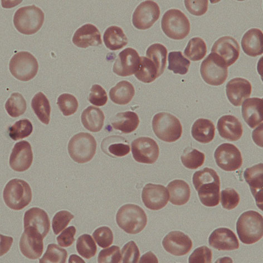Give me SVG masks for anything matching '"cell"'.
<instances>
[{
  "mask_svg": "<svg viewBox=\"0 0 263 263\" xmlns=\"http://www.w3.org/2000/svg\"><path fill=\"white\" fill-rule=\"evenodd\" d=\"M140 58L135 49H125L116 59L113 68L114 73L123 77L135 74L139 67Z\"/></svg>",
  "mask_w": 263,
  "mask_h": 263,
  "instance_id": "cell-16",
  "label": "cell"
},
{
  "mask_svg": "<svg viewBox=\"0 0 263 263\" xmlns=\"http://www.w3.org/2000/svg\"><path fill=\"white\" fill-rule=\"evenodd\" d=\"M262 32L258 29L248 30L241 40L243 51L250 57H256L262 54Z\"/></svg>",
  "mask_w": 263,
  "mask_h": 263,
  "instance_id": "cell-27",
  "label": "cell"
},
{
  "mask_svg": "<svg viewBox=\"0 0 263 263\" xmlns=\"http://www.w3.org/2000/svg\"><path fill=\"white\" fill-rule=\"evenodd\" d=\"M193 182L203 205L215 207L219 204L220 180L214 170L206 167L196 172Z\"/></svg>",
  "mask_w": 263,
  "mask_h": 263,
  "instance_id": "cell-1",
  "label": "cell"
},
{
  "mask_svg": "<svg viewBox=\"0 0 263 263\" xmlns=\"http://www.w3.org/2000/svg\"><path fill=\"white\" fill-rule=\"evenodd\" d=\"M74 217L73 214L65 210L57 213L52 221V228L54 234L58 235L63 231Z\"/></svg>",
  "mask_w": 263,
  "mask_h": 263,
  "instance_id": "cell-47",
  "label": "cell"
},
{
  "mask_svg": "<svg viewBox=\"0 0 263 263\" xmlns=\"http://www.w3.org/2000/svg\"><path fill=\"white\" fill-rule=\"evenodd\" d=\"M164 249L175 256H183L189 253L193 247V241L182 232L174 231L167 234L162 241Z\"/></svg>",
  "mask_w": 263,
  "mask_h": 263,
  "instance_id": "cell-19",
  "label": "cell"
},
{
  "mask_svg": "<svg viewBox=\"0 0 263 263\" xmlns=\"http://www.w3.org/2000/svg\"><path fill=\"white\" fill-rule=\"evenodd\" d=\"M116 221L125 232L129 234L140 233L147 223V215L139 206L127 204L122 206L116 215Z\"/></svg>",
  "mask_w": 263,
  "mask_h": 263,
  "instance_id": "cell-3",
  "label": "cell"
},
{
  "mask_svg": "<svg viewBox=\"0 0 263 263\" xmlns=\"http://www.w3.org/2000/svg\"><path fill=\"white\" fill-rule=\"evenodd\" d=\"M103 39L106 47L110 50H120L128 44V39L123 30L116 26H110L105 31Z\"/></svg>",
  "mask_w": 263,
  "mask_h": 263,
  "instance_id": "cell-34",
  "label": "cell"
},
{
  "mask_svg": "<svg viewBox=\"0 0 263 263\" xmlns=\"http://www.w3.org/2000/svg\"><path fill=\"white\" fill-rule=\"evenodd\" d=\"M170 193V201L173 204L181 206L186 204L190 197L191 190L188 184L183 180L171 182L167 186Z\"/></svg>",
  "mask_w": 263,
  "mask_h": 263,
  "instance_id": "cell-31",
  "label": "cell"
},
{
  "mask_svg": "<svg viewBox=\"0 0 263 263\" xmlns=\"http://www.w3.org/2000/svg\"><path fill=\"white\" fill-rule=\"evenodd\" d=\"M214 157L218 166L226 172H234L242 166V159L240 151L231 143L221 144L216 149Z\"/></svg>",
  "mask_w": 263,
  "mask_h": 263,
  "instance_id": "cell-11",
  "label": "cell"
},
{
  "mask_svg": "<svg viewBox=\"0 0 263 263\" xmlns=\"http://www.w3.org/2000/svg\"><path fill=\"white\" fill-rule=\"evenodd\" d=\"M68 258L66 250L55 244L49 245L47 252L39 260L41 263H65Z\"/></svg>",
  "mask_w": 263,
  "mask_h": 263,
  "instance_id": "cell-44",
  "label": "cell"
},
{
  "mask_svg": "<svg viewBox=\"0 0 263 263\" xmlns=\"http://www.w3.org/2000/svg\"><path fill=\"white\" fill-rule=\"evenodd\" d=\"M93 236L98 245L102 248H108L113 244V232L107 227H102L96 229Z\"/></svg>",
  "mask_w": 263,
  "mask_h": 263,
  "instance_id": "cell-46",
  "label": "cell"
},
{
  "mask_svg": "<svg viewBox=\"0 0 263 263\" xmlns=\"http://www.w3.org/2000/svg\"><path fill=\"white\" fill-rule=\"evenodd\" d=\"M252 91V84L244 78H234L226 86L228 100L235 107L240 106L243 101L251 96Z\"/></svg>",
  "mask_w": 263,
  "mask_h": 263,
  "instance_id": "cell-20",
  "label": "cell"
},
{
  "mask_svg": "<svg viewBox=\"0 0 263 263\" xmlns=\"http://www.w3.org/2000/svg\"><path fill=\"white\" fill-rule=\"evenodd\" d=\"M76 247L79 254L87 259L93 257L97 251V247L94 240L88 234H84L78 239Z\"/></svg>",
  "mask_w": 263,
  "mask_h": 263,
  "instance_id": "cell-41",
  "label": "cell"
},
{
  "mask_svg": "<svg viewBox=\"0 0 263 263\" xmlns=\"http://www.w3.org/2000/svg\"><path fill=\"white\" fill-rule=\"evenodd\" d=\"M213 253L212 250L206 246L197 248L190 256V263H210L212 262Z\"/></svg>",
  "mask_w": 263,
  "mask_h": 263,
  "instance_id": "cell-52",
  "label": "cell"
},
{
  "mask_svg": "<svg viewBox=\"0 0 263 263\" xmlns=\"http://www.w3.org/2000/svg\"><path fill=\"white\" fill-rule=\"evenodd\" d=\"M20 248L22 254L30 259H37L41 257L44 251L43 236L32 228L24 229Z\"/></svg>",
  "mask_w": 263,
  "mask_h": 263,
  "instance_id": "cell-14",
  "label": "cell"
},
{
  "mask_svg": "<svg viewBox=\"0 0 263 263\" xmlns=\"http://www.w3.org/2000/svg\"><path fill=\"white\" fill-rule=\"evenodd\" d=\"M31 107L42 123L48 124L50 120L51 107L48 99L39 92L32 99Z\"/></svg>",
  "mask_w": 263,
  "mask_h": 263,
  "instance_id": "cell-36",
  "label": "cell"
},
{
  "mask_svg": "<svg viewBox=\"0 0 263 263\" xmlns=\"http://www.w3.org/2000/svg\"><path fill=\"white\" fill-rule=\"evenodd\" d=\"M142 199L147 208L152 210H159L167 204L169 194L165 187L148 183L142 190Z\"/></svg>",
  "mask_w": 263,
  "mask_h": 263,
  "instance_id": "cell-17",
  "label": "cell"
},
{
  "mask_svg": "<svg viewBox=\"0 0 263 263\" xmlns=\"http://www.w3.org/2000/svg\"><path fill=\"white\" fill-rule=\"evenodd\" d=\"M6 205L14 210H21L32 200V192L29 184L21 179H12L6 185L3 193Z\"/></svg>",
  "mask_w": 263,
  "mask_h": 263,
  "instance_id": "cell-5",
  "label": "cell"
},
{
  "mask_svg": "<svg viewBox=\"0 0 263 263\" xmlns=\"http://www.w3.org/2000/svg\"><path fill=\"white\" fill-rule=\"evenodd\" d=\"M209 245L218 251H234L239 248L237 236L232 230L225 228L217 229L210 235Z\"/></svg>",
  "mask_w": 263,
  "mask_h": 263,
  "instance_id": "cell-21",
  "label": "cell"
},
{
  "mask_svg": "<svg viewBox=\"0 0 263 263\" xmlns=\"http://www.w3.org/2000/svg\"><path fill=\"white\" fill-rule=\"evenodd\" d=\"M76 232V228L73 226L65 229L57 238L58 245L64 248L70 247L75 241Z\"/></svg>",
  "mask_w": 263,
  "mask_h": 263,
  "instance_id": "cell-54",
  "label": "cell"
},
{
  "mask_svg": "<svg viewBox=\"0 0 263 263\" xmlns=\"http://www.w3.org/2000/svg\"><path fill=\"white\" fill-rule=\"evenodd\" d=\"M162 29L169 38L182 40L189 34L190 23L187 16L178 9H171L164 13L161 21Z\"/></svg>",
  "mask_w": 263,
  "mask_h": 263,
  "instance_id": "cell-7",
  "label": "cell"
},
{
  "mask_svg": "<svg viewBox=\"0 0 263 263\" xmlns=\"http://www.w3.org/2000/svg\"><path fill=\"white\" fill-rule=\"evenodd\" d=\"M139 262H159L155 255L152 252H148L143 255L140 259Z\"/></svg>",
  "mask_w": 263,
  "mask_h": 263,
  "instance_id": "cell-55",
  "label": "cell"
},
{
  "mask_svg": "<svg viewBox=\"0 0 263 263\" xmlns=\"http://www.w3.org/2000/svg\"><path fill=\"white\" fill-rule=\"evenodd\" d=\"M24 229L32 228L40 233L44 238L50 229L48 215L44 210L32 208L26 211L24 218Z\"/></svg>",
  "mask_w": 263,
  "mask_h": 263,
  "instance_id": "cell-23",
  "label": "cell"
},
{
  "mask_svg": "<svg viewBox=\"0 0 263 263\" xmlns=\"http://www.w3.org/2000/svg\"><path fill=\"white\" fill-rule=\"evenodd\" d=\"M57 104L65 116L74 115L78 108V102L73 95L68 93L61 95L58 98Z\"/></svg>",
  "mask_w": 263,
  "mask_h": 263,
  "instance_id": "cell-45",
  "label": "cell"
},
{
  "mask_svg": "<svg viewBox=\"0 0 263 263\" xmlns=\"http://www.w3.org/2000/svg\"><path fill=\"white\" fill-rule=\"evenodd\" d=\"M161 14L159 6L153 1H146L137 6L133 16V23L139 30L152 27L159 20Z\"/></svg>",
  "mask_w": 263,
  "mask_h": 263,
  "instance_id": "cell-13",
  "label": "cell"
},
{
  "mask_svg": "<svg viewBox=\"0 0 263 263\" xmlns=\"http://www.w3.org/2000/svg\"><path fill=\"white\" fill-rule=\"evenodd\" d=\"M132 153L135 161L153 164L159 158L160 150L156 142L149 137H140L132 143Z\"/></svg>",
  "mask_w": 263,
  "mask_h": 263,
  "instance_id": "cell-12",
  "label": "cell"
},
{
  "mask_svg": "<svg viewBox=\"0 0 263 263\" xmlns=\"http://www.w3.org/2000/svg\"><path fill=\"white\" fill-rule=\"evenodd\" d=\"M13 22L18 32L25 35H32L42 27L44 14L35 5L25 6L16 11Z\"/></svg>",
  "mask_w": 263,
  "mask_h": 263,
  "instance_id": "cell-4",
  "label": "cell"
},
{
  "mask_svg": "<svg viewBox=\"0 0 263 263\" xmlns=\"http://www.w3.org/2000/svg\"><path fill=\"white\" fill-rule=\"evenodd\" d=\"M103 152L111 157H122L130 153L127 141L121 136H111L105 139L102 143Z\"/></svg>",
  "mask_w": 263,
  "mask_h": 263,
  "instance_id": "cell-28",
  "label": "cell"
},
{
  "mask_svg": "<svg viewBox=\"0 0 263 263\" xmlns=\"http://www.w3.org/2000/svg\"><path fill=\"white\" fill-rule=\"evenodd\" d=\"M207 53L206 44L200 37H194L189 42L184 54L190 60L197 62L202 60Z\"/></svg>",
  "mask_w": 263,
  "mask_h": 263,
  "instance_id": "cell-38",
  "label": "cell"
},
{
  "mask_svg": "<svg viewBox=\"0 0 263 263\" xmlns=\"http://www.w3.org/2000/svg\"><path fill=\"white\" fill-rule=\"evenodd\" d=\"M95 137L81 133L71 138L68 144V152L72 159L78 163H87L93 159L96 153Z\"/></svg>",
  "mask_w": 263,
  "mask_h": 263,
  "instance_id": "cell-8",
  "label": "cell"
},
{
  "mask_svg": "<svg viewBox=\"0 0 263 263\" xmlns=\"http://www.w3.org/2000/svg\"><path fill=\"white\" fill-rule=\"evenodd\" d=\"M33 154L31 144L22 141L16 143L10 157L11 168L16 172L28 170L32 163Z\"/></svg>",
  "mask_w": 263,
  "mask_h": 263,
  "instance_id": "cell-18",
  "label": "cell"
},
{
  "mask_svg": "<svg viewBox=\"0 0 263 263\" xmlns=\"http://www.w3.org/2000/svg\"><path fill=\"white\" fill-rule=\"evenodd\" d=\"M104 120L103 111L94 106H89L85 109L81 116L84 127L92 133H98L102 129Z\"/></svg>",
  "mask_w": 263,
  "mask_h": 263,
  "instance_id": "cell-30",
  "label": "cell"
},
{
  "mask_svg": "<svg viewBox=\"0 0 263 263\" xmlns=\"http://www.w3.org/2000/svg\"><path fill=\"white\" fill-rule=\"evenodd\" d=\"M212 53L218 56L228 68L239 59V45L233 37L223 36L215 42L213 46Z\"/></svg>",
  "mask_w": 263,
  "mask_h": 263,
  "instance_id": "cell-15",
  "label": "cell"
},
{
  "mask_svg": "<svg viewBox=\"0 0 263 263\" xmlns=\"http://www.w3.org/2000/svg\"><path fill=\"white\" fill-rule=\"evenodd\" d=\"M263 164L260 163L247 168L244 173L246 182L251 188L256 205L262 210L263 203Z\"/></svg>",
  "mask_w": 263,
  "mask_h": 263,
  "instance_id": "cell-22",
  "label": "cell"
},
{
  "mask_svg": "<svg viewBox=\"0 0 263 263\" xmlns=\"http://www.w3.org/2000/svg\"><path fill=\"white\" fill-rule=\"evenodd\" d=\"M9 69L12 75L17 80L28 82L36 76L39 65L36 59L30 52L21 51L11 59Z\"/></svg>",
  "mask_w": 263,
  "mask_h": 263,
  "instance_id": "cell-9",
  "label": "cell"
},
{
  "mask_svg": "<svg viewBox=\"0 0 263 263\" xmlns=\"http://www.w3.org/2000/svg\"><path fill=\"white\" fill-rule=\"evenodd\" d=\"M72 41L77 47L81 48L97 47L102 44L100 31L91 24H85L79 28L76 31Z\"/></svg>",
  "mask_w": 263,
  "mask_h": 263,
  "instance_id": "cell-24",
  "label": "cell"
},
{
  "mask_svg": "<svg viewBox=\"0 0 263 263\" xmlns=\"http://www.w3.org/2000/svg\"><path fill=\"white\" fill-rule=\"evenodd\" d=\"M135 76L138 80L144 83H152L160 77L155 64L144 57L140 58L139 67Z\"/></svg>",
  "mask_w": 263,
  "mask_h": 263,
  "instance_id": "cell-35",
  "label": "cell"
},
{
  "mask_svg": "<svg viewBox=\"0 0 263 263\" xmlns=\"http://www.w3.org/2000/svg\"><path fill=\"white\" fill-rule=\"evenodd\" d=\"M135 94L134 85L126 81L117 84L109 91L111 101L118 105H126L133 100Z\"/></svg>",
  "mask_w": 263,
  "mask_h": 263,
  "instance_id": "cell-33",
  "label": "cell"
},
{
  "mask_svg": "<svg viewBox=\"0 0 263 263\" xmlns=\"http://www.w3.org/2000/svg\"><path fill=\"white\" fill-rule=\"evenodd\" d=\"M217 128L220 136L229 141H238L243 134L241 123L237 118L232 115L221 117L217 124Z\"/></svg>",
  "mask_w": 263,
  "mask_h": 263,
  "instance_id": "cell-25",
  "label": "cell"
},
{
  "mask_svg": "<svg viewBox=\"0 0 263 263\" xmlns=\"http://www.w3.org/2000/svg\"><path fill=\"white\" fill-rule=\"evenodd\" d=\"M190 62L184 57L181 51H172L168 54V69L175 74L185 75L187 74Z\"/></svg>",
  "mask_w": 263,
  "mask_h": 263,
  "instance_id": "cell-39",
  "label": "cell"
},
{
  "mask_svg": "<svg viewBox=\"0 0 263 263\" xmlns=\"http://www.w3.org/2000/svg\"><path fill=\"white\" fill-rule=\"evenodd\" d=\"M262 99L248 98L242 105V116L248 126L254 128L263 121Z\"/></svg>",
  "mask_w": 263,
  "mask_h": 263,
  "instance_id": "cell-26",
  "label": "cell"
},
{
  "mask_svg": "<svg viewBox=\"0 0 263 263\" xmlns=\"http://www.w3.org/2000/svg\"><path fill=\"white\" fill-rule=\"evenodd\" d=\"M185 5L186 9L191 14L195 16H202L204 15L208 9L209 2L208 0H186Z\"/></svg>",
  "mask_w": 263,
  "mask_h": 263,
  "instance_id": "cell-53",
  "label": "cell"
},
{
  "mask_svg": "<svg viewBox=\"0 0 263 263\" xmlns=\"http://www.w3.org/2000/svg\"><path fill=\"white\" fill-rule=\"evenodd\" d=\"M236 231L244 244H254L263 236L262 216L252 210L242 214L236 222Z\"/></svg>",
  "mask_w": 263,
  "mask_h": 263,
  "instance_id": "cell-2",
  "label": "cell"
},
{
  "mask_svg": "<svg viewBox=\"0 0 263 263\" xmlns=\"http://www.w3.org/2000/svg\"><path fill=\"white\" fill-rule=\"evenodd\" d=\"M215 127L213 122L209 120L200 119L196 120L192 129V135L194 139L201 143L212 142L215 137Z\"/></svg>",
  "mask_w": 263,
  "mask_h": 263,
  "instance_id": "cell-32",
  "label": "cell"
},
{
  "mask_svg": "<svg viewBox=\"0 0 263 263\" xmlns=\"http://www.w3.org/2000/svg\"><path fill=\"white\" fill-rule=\"evenodd\" d=\"M31 122L27 119L16 122L9 128V134L11 139L18 141L29 137L32 133Z\"/></svg>",
  "mask_w": 263,
  "mask_h": 263,
  "instance_id": "cell-43",
  "label": "cell"
},
{
  "mask_svg": "<svg viewBox=\"0 0 263 263\" xmlns=\"http://www.w3.org/2000/svg\"><path fill=\"white\" fill-rule=\"evenodd\" d=\"M111 124L115 129L128 134L133 133L139 127L140 119L134 111H127L117 114L111 120Z\"/></svg>",
  "mask_w": 263,
  "mask_h": 263,
  "instance_id": "cell-29",
  "label": "cell"
},
{
  "mask_svg": "<svg viewBox=\"0 0 263 263\" xmlns=\"http://www.w3.org/2000/svg\"><path fill=\"white\" fill-rule=\"evenodd\" d=\"M147 57L156 65L161 76L165 69L167 63V50L161 44L151 45L146 51Z\"/></svg>",
  "mask_w": 263,
  "mask_h": 263,
  "instance_id": "cell-37",
  "label": "cell"
},
{
  "mask_svg": "<svg viewBox=\"0 0 263 263\" xmlns=\"http://www.w3.org/2000/svg\"><path fill=\"white\" fill-rule=\"evenodd\" d=\"M240 200V196L234 189L228 188L222 191L221 203L223 208L233 210L238 205Z\"/></svg>",
  "mask_w": 263,
  "mask_h": 263,
  "instance_id": "cell-49",
  "label": "cell"
},
{
  "mask_svg": "<svg viewBox=\"0 0 263 263\" xmlns=\"http://www.w3.org/2000/svg\"><path fill=\"white\" fill-rule=\"evenodd\" d=\"M89 101L96 106L102 107L108 101V96L105 89L98 84H95L90 89Z\"/></svg>",
  "mask_w": 263,
  "mask_h": 263,
  "instance_id": "cell-51",
  "label": "cell"
},
{
  "mask_svg": "<svg viewBox=\"0 0 263 263\" xmlns=\"http://www.w3.org/2000/svg\"><path fill=\"white\" fill-rule=\"evenodd\" d=\"M121 262L137 263L140 258L139 248L134 241H130L124 246L121 252Z\"/></svg>",
  "mask_w": 263,
  "mask_h": 263,
  "instance_id": "cell-50",
  "label": "cell"
},
{
  "mask_svg": "<svg viewBox=\"0 0 263 263\" xmlns=\"http://www.w3.org/2000/svg\"><path fill=\"white\" fill-rule=\"evenodd\" d=\"M121 260L120 248L117 246L102 250L99 254L98 258L99 263H120Z\"/></svg>",
  "mask_w": 263,
  "mask_h": 263,
  "instance_id": "cell-48",
  "label": "cell"
},
{
  "mask_svg": "<svg viewBox=\"0 0 263 263\" xmlns=\"http://www.w3.org/2000/svg\"><path fill=\"white\" fill-rule=\"evenodd\" d=\"M201 77L207 84L219 86L224 83L228 76L227 66L214 54H210L200 67Z\"/></svg>",
  "mask_w": 263,
  "mask_h": 263,
  "instance_id": "cell-10",
  "label": "cell"
},
{
  "mask_svg": "<svg viewBox=\"0 0 263 263\" xmlns=\"http://www.w3.org/2000/svg\"><path fill=\"white\" fill-rule=\"evenodd\" d=\"M181 160L184 166L195 170L202 166L205 160L204 154L196 149H185L181 157Z\"/></svg>",
  "mask_w": 263,
  "mask_h": 263,
  "instance_id": "cell-42",
  "label": "cell"
},
{
  "mask_svg": "<svg viewBox=\"0 0 263 263\" xmlns=\"http://www.w3.org/2000/svg\"><path fill=\"white\" fill-rule=\"evenodd\" d=\"M26 108V102L23 96L19 93H12L5 104L6 111L13 118L23 115Z\"/></svg>",
  "mask_w": 263,
  "mask_h": 263,
  "instance_id": "cell-40",
  "label": "cell"
},
{
  "mask_svg": "<svg viewBox=\"0 0 263 263\" xmlns=\"http://www.w3.org/2000/svg\"><path fill=\"white\" fill-rule=\"evenodd\" d=\"M153 128L156 136L166 142L179 140L182 134V125L178 118L168 113L156 114L153 118Z\"/></svg>",
  "mask_w": 263,
  "mask_h": 263,
  "instance_id": "cell-6",
  "label": "cell"
}]
</instances>
